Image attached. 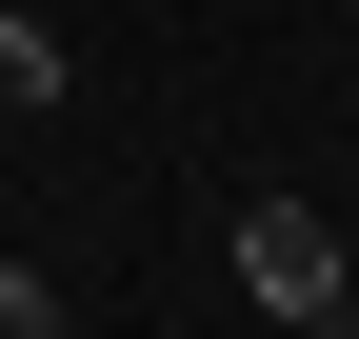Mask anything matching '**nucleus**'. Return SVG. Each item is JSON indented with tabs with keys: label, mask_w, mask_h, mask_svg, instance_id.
I'll list each match as a JSON object with an SVG mask.
<instances>
[{
	"label": "nucleus",
	"mask_w": 359,
	"mask_h": 339,
	"mask_svg": "<svg viewBox=\"0 0 359 339\" xmlns=\"http://www.w3.org/2000/svg\"><path fill=\"white\" fill-rule=\"evenodd\" d=\"M0 339H60V279L40 260H0Z\"/></svg>",
	"instance_id": "obj_3"
},
{
	"label": "nucleus",
	"mask_w": 359,
	"mask_h": 339,
	"mask_svg": "<svg viewBox=\"0 0 359 339\" xmlns=\"http://www.w3.org/2000/svg\"><path fill=\"white\" fill-rule=\"evenodd\" d=\"M0 100H20V120L60 100V20H0Z\"/></svg>",
	"instance_id": "obj_2"
},
{
	"label": "nucleus",
	"mask_w": 359,
	"mask_h": 339,
	"mask_svg": "<svg viewBox=\"0 0 359 339\" xmlns=\"http://www.w3.org/2000/svg\"><path fill=\"white\" fill-rule=\"evenodd\" d=\"M240 300L280 319V339H339L359 300H339V220L320 200H240Z\"/></svg>",
	"instance_id": "obj_1"
}]
</instances>
